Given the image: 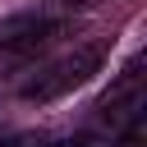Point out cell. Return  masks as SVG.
<instances>
[{
  "label": "cell",
  "instance_id": "3957f363",
  "mask_svg": "<svg viewBox=\"0 0 147 147\" xmlns=\"http://www.w3.org/2000/svg\"><path fill=\"white\" fill-rule=\"evenodd\" d=\"M147 142V119H142V110H133V119H129V129L110 142V147H142Z\"/></svg>",
  "mask_w": 147,
  "mask_h": 147
},
{
  "label": "cell",
  "instance_id": "6da1fadb",
  "mask_svg": "<svg viewBox=\"0 0 147 147\" xmlns=\"http://www.w3.org/2000/svg\"><path fill=\"white\" fill-rule=\"evenodd\" d=\"M101 60H106V37H96V41H83V46H74V51H64L60 60H51L46 69H37L23 87H18V96L23 101H37V106H46V101H60L64 92H74V87H83L96 69H101Z\"/></svg>",
  "mask_w": 147,
  "mask_h": 147
},
{
  "label": "cell",
  "instance_id": "7a4b0ae2",
  "mask_svg": "<svg viewBox=\"0 0 147 147\" xmlns=\"http://www.w3.org/2000/svg\"><path fill=\"white\" fill-rule=\"evenodd\" d=\"M55 32H60V23H51V18H41V14H18V18H5V23H0V51H9V55H32V51L46 46Z\"/></svg>",
  "mask_w": 147,
  "mask_h": 147
},
{
  "label": "cell",
  "instance_id": "277c9868",
  "mask_svg": "<svg viewBox=\"0 0 147 147\" xmlns=\"http://www.w3.org/2000/svg\"><path fill=\"white\" fill-rule=\"evenodd\" d=\"M69 5H74V0H69ZM78 5H87V0H78Z\"/></svg>",
  "mask_w": 147,
  "mask_h": 147
}]
</instances>
